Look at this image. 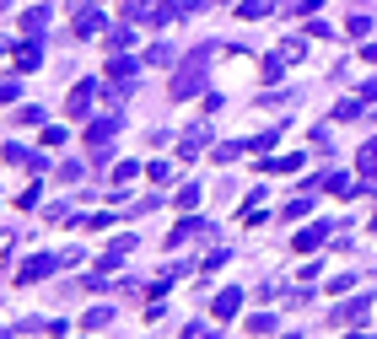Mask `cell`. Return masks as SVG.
Returning <instances> with one entry per match:
<instances>
[{"label": "cell", "instance_id": "6da1fadb", "mask_svg": "<svg viewBox=\"0 0 377 339\" xmlns=\"http://www.w3.org/2000/svg\"><path fill=\"white\" fill-rule=\"evenodd\" d=\"M210 54H216V48H195V60L183 65L178 75H172V97H178V103H183V97H195L200 86H205V71H210Z\"/></svg>", "mask_w": 377, "mask_h": 339}, {"label": "cell", "instance_id": "7a4b0ae2", "mask_svg": "<svg viewBox=\"0 0 377 339\" xmlns=\"http://www.w3.org/2000/svg\"><path fill=\"white\" fill-rule=\"evenodd\" d=\"M108 81H113V92H119V97L135 92V60H130V54H119V60L108 65Z\"/></svg>", "mask_w": 377, "mask_h": 339}, {"label": "cell", "instance_id": "3957f363", "mask_svg": "<svg viewBox=\"0 0 377 339\" xmlns=\"http://www.w3.org/2000/svg\"><path fill=\"white\" fill-rule=\"evenodd\" d=\"M98 92H103L98 81H81V86H76L71 97H65V113H86V108H92V97H98Z\"/></svg>", "mask_w": 377, "mask_h": 339}, {"label": "cell", "instance_id": "277c9868", "mask_svg": "<svg viewBox=\"0 0 377 339\" xmlns=\"http://www.w3.org/2000/svg\"><path fill=\"white\" fill-rule=\"evenodd\" d=\"M54 264H60V259H49V254H38V259H27V264L16 269V280H22V286H27V280H43V275H49Z\"/></svg>", "mask_w": 377, "mask_h": 339}, {"label": "cell", "instance_id": "5b68a950", "mask_svg": "<svg viewBox=\"0 0 377 339\" xmlns=\"http://www.w3.org/2000/svg\"><path fill=\"white\" fill-rule=\"evenodd\" d=\"M76 33H81V38L103 33V11H98V6H81V16H76Z\"/></svg>", "mask_w": 377, "mask_h": 339}, {"label": "cell", "instance_id": "8992f818", "mask_svg": "<svg viewBox=\"0 0 377 339\" xmlns=\"http://www.w3.org/2000/svg\"><path fill=\"white\" fill-rule=\"evenodd\" d=\"M324 237H329V221H313L307 231H296V248H302V254H313V248H318Z\"/></svg>", "mask_w": 377, "mask_h": 339}, {"label": "cell", "instance_id": "52a82bcc", "mask_svg": "<svg viewBox=\"0 0 377 339\" xmlns=\"http://www.w3.org/2000/svg\"><path fill=\"white\" fill-rule=\"evenodd\" d=\"M113 130H119V119H113V113H108V119H92V124H86V145H103Z\"/></svg>", "mask_w": 377, "mask_h": 339}, {"label": "cell", "instance_id": "ba28073f", "mask_svg": "<svg viewBox=\"0 0 377 339\" xmlns=\"http://www.w3.org/2000/svg\"><path fill=\"white\" fill-rule=\"evenodd\" d=\"M361 318H366V296H356V302H345L340 313H334V323H340V328H351V323H361Z\"/></svg>", "mask_w": 377, "mask_h": 339}, {"label": "cell", "instance_id": "9c48e42d", "mask_svg": "<svg viewBox=\"0 0 377 339\" xmlns=\"http://www.w3.org/2000/svg\"><path fill=\"white\" fill-rule=\"evenodd\" d=\"M237 307H243V291H221V296H216V307H210V313H216L221 323H227V318L237 313Z\"/></svg>", "mask_w": 377, "mask_h": 339}, {"label": "cell", "instance_id": "30bf717a", "mask_svg": "<svg viewBox=\"0 0 377 339\" xmlns=\"http://www.w3.org/2000/svg\"><path fill=\"white\" fill-rule=\"evenodd\" d=\"M38 60H43V48H38L33 38H27V43L16 48V71H38Z\"/></svg>", "mask_w": 377, "mask_h": 339}, {"label": "cell", "instance_id": "8fae6325", "mask_svg": "<svg viewBox=\"0 0 377 339\" xmlns=\"http://www.w3.org/2000/svg\"><path fill=\"white\" fill-rule=\"evenodd\" d=\"M356 167H361V178H377V140H366V145H361Z\"/></svg>", "mask_w": 377, "mask_h": 339}, {"label": "cell", "instance_id": "7c38bea8", "mask_svg": "<svg viewBox=\"0 0 377 339\" xmlns=\"http://www.w3.org/2000/svg\"><path fill=\"white\" fill-rule=\"evenodd\" d=\"M205 140H210V135H205V124H195V130H189V140H183V157H195V151H200Z\"/></svg>", "mask_w": 377, "mask_h": 339}, {"label": "cell", "instance_id": "4fadbf2b", "mask_svg": "<svg viewBox=\"0 0 377 339\" xmlns=\"http://www.w3.org/2000/svg\"><path fill=\"white\" fill-rule=\"evenodd\" d=\"M146 60H151V65H172V43H151Z\"/></svg>", "mask_w": 377, "mask_h": 339}, {"label": "cell", "instance_id": "5bb4252c", "mask_svg": "<svg viewBox=\"0 0 377 339\" xmlns=\"http://www.w3.org/2000/svg\"><path fill=\"white\" fill-rule=\"evenodd\" d=\"M135 172H140V167H135V162H124V167H113V189H124V183H135Z\"/></svg>", "mask_w": 377, "mask_h": 339}, {"label": "cell", "instance_id": "9a60e30c", "mask_svg": "<svg viewBox=\"0 0 377 339\" xmlns=\"http://www.w3.org/2000/svg\"><path fill=\"white\" fill-rule=\"evenodd\" d=\"M108 318H113L108 307H92V313H86V328H108Z\"/></svg>", "mask_w": 377, "mask_h": 339}, {"label": "cell", "instance_id": "2e32d148", "mask_svg": "<svg viewBox=\"0 0 377 339\" xmlns=\"http://www.w3.org/2000/svg\"><path fill=\"white\" fill-rule=\"evenodd\" d=\"M280 60H302V38H286L280 43Z\"/></svg>", "mask_w": 377, "mask_h": 339}, {"label": "cell", "instance_id": "e0dca14e", "mask_svg": "<svg viewBox=\"0 0 377 339\" xmlns=\"http://www.w3.org/2000/svg\"><path fill=\"white\" fill-rule=\"evenodd\" d=\"M237 16H243V22H254V16H264V6H259V0H243V6H237Z\"/></svg>", "mask_w": 377, "mask_h": 339}, {"label": "cell", "instance_id": "ac0fdd59", "mask_svg": "<svg viewBox=\"0 0 377 339\" xmlns=\"http://www.w3.org/2000/svg\"><path fill=\"white\" fill-rule=\"evenodd\" d=\"M248 328H254V334H269V328H275V318L259 313V318H248Z\"/></svg>", "mask_w": 377, "mask_h": 339}, {"label": "cell", "instance_id": "d6986e66", "mask_svg": "<svg viewBox=\"0 0 377 339\" xmlns=\"http://www.w3.org/2000/svg\"><path fill=\"white\" fill-rule=\"evenodd\" d=\"M124 11H130V16H135V22H140V16H146V11H151V0H124Z\"/></svg>", "mask_w": 377, "mask_h": 339}, {"label": "cell", "instance_id": "ffe728a7", "mask_svg": "<svg viewBox=\"0 0 377 339\" xmlns=\"http://www.w3.org/2000/svg\"><path fill=\"white\" fill-rule=\"evenodd\" d=\"M11 97H22V92H16V81H0V103H11Z\"/></svg>", "mask_w": 377, "mask_h": 339}, {"label": "cell", "instance_id": "44dd1931", "mask_svg": "<svg viewBox=\"0 0 377 339\" xmlns=\"http://www.w3.org/2000/svg\"><path fill=\"white\" fill-rule=\"evenodd\" d=\"M0 6H6V0H0Z\"/></svg>", "mask_w": 377, "mask_h": 339}]
</instances>
